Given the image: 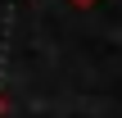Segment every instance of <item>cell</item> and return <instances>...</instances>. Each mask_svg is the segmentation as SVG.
Here are the masks:
<instances>
[{
	"label": "cell",
	"instance_id": "cell-1",
	"mask_svg": "<svg viewBox=\"0 0 122 118\" xmlns=\"http://www.w3.org/2000/svg\"><path fill=\"white\" fill-rule=\"evenodd\" d=\"M72 9H91V5H100V0H68Z\"/></svg>",
	"mask_w": 122,
	"mask_h": 118
}]
</instances>
